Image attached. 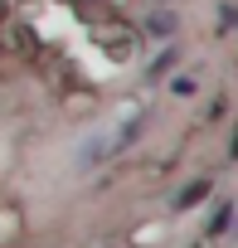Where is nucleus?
<instances>
[{
  "label": "nucleus",
  "mask_w": 238,
  "mask_h": 248,
  "mask_svg": "<svg viewBox=\"0 0 238 248\" xmlns=\"http://www.w3.org/2000/svg\"><path fill=\"white\" fill-rule=\"evenodd\" d=\"M209 190H214L209 180H190V185H185V190L175 195V209H194L199 200H209Z\"/></svg>",
  "instance_id": "obj_1"
},
{
  "label": "nucleus",
  "mask_w": 238,
  "mask_h": 248,
  "mask_svg": "<svg viewBox=\"0 0 238 248\" xmlns=\"http://www.w3.org/2000/svg\"><path fill=\"white\" fill-rule=\"evenodd\" d=\"M228 224H233V204L223 200V204H214V214H209V233H223Z\"/></svg>",
  "instance_id": "obj_2"
},
{
  "label": "nucleus",
  "mask_w": 238,
  "mask_h": 248,
  "mask_svg": "<svg viewBox=\"0 0 238 248\" xmlns=\"http://www.w3.org/2000/svg\"><path fill=\"white\" fill-rule=\"evenodd\" d=\"M170 63H175V49H165V54H161L151 68H146V78H165V68H170Z\"/></svg>",
  "instance_id": "obj_3"
},
{
  "label": "nucleus",
  "mask_w": 238,
  "mask_h": 248,
  "mask_svg": "<svg viewBox=\"0 0 238 248\" xmlns=\"http://www.w3.org/2000/svg\"><path fill=\"white\" fill-rule=\"evenodd\" d=\"M146 34H151V39H165V34H170V20H165V15L146 20Z\"/></svg>",
  "instance_id": "obj_4"
},
{
  "label": "nucleus",
  "mask_w": 238,
  "mask_h": 248,
  "mask_svg": "<svg viewBox=\"0 0 238 248\" xmlns=\"http://www.w3.org/2000/svg\"><path fill=\"white\" fill-rule=\"evenodd\" d=\"M219 30H238V5H223L219 10Z\"/></svg>",
  "instance_id": "obj_5"
},
{
  "label": "nucleus",
  "mask_w": 238,
  "mask_h": 248,
  "mask_svg": "<svg viewBox=\"0 0 238 248\" xmlns=\"http://www.w3.org/2000/svg\"><path fill=\"white\" fill-rule=\"evenodd\" d=\"M228 161H238V127H233V141H228Z\"/></svg>",
  "instance_id": "obj_6"
}]
</instances>
